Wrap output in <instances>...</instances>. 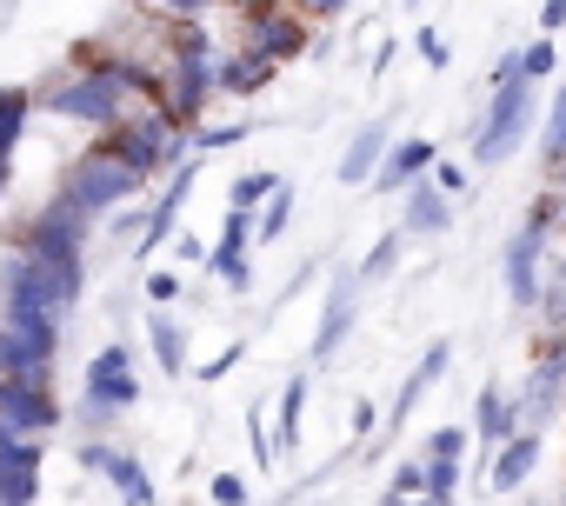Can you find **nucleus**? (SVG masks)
Segmentation results:
<instances>
[{"instance_id": "nucleus-1", "label": "nucleus", "mask_w": 566, "mask_h": 506, "mask_svg": "<svg viewBox=\"0 0 566 506\" xmlns=\"http://www.w3.org/2000/svg\"><path fill=\"white\" fill-rule=\"evenodd\" d=\"M0 320H8L41 360H61V327H67V314L41 294V281H34V267L21 261V253H8V261H0Z\"/></svg>"}, {"instance_id": "nucleus-2", "label": "nucleus", "mask_w": 566, "mask_h": 506, "mask_svg": "<svg viewBox=\"0 0 566 506\" xmlns=\"http://www.w3.org/2000/svg\"><path fill=\"white\" fill-rule=\"evenodd\" d=\"M101 147H107L114 160H127V167L140 173V187H147L154 173H174V167H180V120H174L160 101H140L114 134H101Z\"/></svg>"}, {"instance_id": "nucleus-3", "label": "nucleus", "mask_w": 566, "mask_h": 506, "mask_svg": "<svg viewBox=\"0 0 566 506\" xmlns=\"http://www.w3.org/2000/svg\"><path fill=\"white\" fill-rule=\"evenodd\" d=\"M134 407H140V373H134V354L114 340V347H101V354L87 360V373H81V426L101 433V426H114V420L134 413Z\"/></svg>"}, {"instance_id": "nucleus-4", "label": "nucleus", "mask_w": 566, "mask_h": 506, "mask_svg": "<svg viewBox=\"0 0 566 506\" xmlns=\"http://www.w3.org/2000/svg\"><path fill=\"white\" fill-rule=\"evenodd\" d=\"M140 193V173L127 167V160H114L107 147H87L67 173H61V200L67 207H81L87 220H101V213H120L127 200Z\"/></svg>"}, {"instance_id": "nucleus-5", "label": "nucleus", "mask_w": 566, "mask_h": 506, "mask_svg": "<svg viewBox=\"0 0 566 506\" xmlns=\"http://www.w3.org/2000/svg\"><path fill=\"white\" fill-rule=\"evenodd\" d=\"M546 261H553V226H546V213H526L520 233H513L506 253H500V281H506V301H513V307H539Z\"/></svg>"}, {"instance_id": "nucleus-6", "label": "nucleus", "mask_w": 566, "mask_h": 506, "mask_svg": "<svg viewBox=\"0 0 566 506\" xmlns=\"http://www.w3.org/2000/svg\"><path fill=\"white\" fill-rule=\"evenodd\" d=\"M526 127H533V81L500 87V94H493V107H486V120L473 127V167H500L506 154H520Z\"/></svg>"}, {"instance_id": "nucleus-7", "label": "nucleus", "mask_w": 566, "mask_h": 506, "mask_svg": "<svg viewBox=\"0 0 566 506\" xmlns=\"http://www.w3.org/2000/svg\"><path fill=\"white\" fill-rule=\"evenodd\" d=\"M61 420H67V413H61V400H54L48 380H14V373H0V426L41 440V433H54Z\"/></svg>"}, {"instance_id": "nucleus-8", "label": "nucleus", "mask_w": 566, "mask_h": 506, "mask_svg": "<svg viewBox=\"0 0 566 506\" xmlns=\"http://www.w3.org/2000/svg\"><path fill=\"white\" fill-rule=\"evenodd\" d=\"M240 48L266 54L273 67H287V61L307 54V28H301V14L273 8V0H247V41H240Z\"/></svg>"}, {"instance_id": "nucleus-9", "label": "nucleus", "mask_w": 566, "mask_h": 506, "mask_svg": "<svg viewBox=\"0 0 566 506\" xmlns=\"http://www.w3.org/2000/svg\"><path fill=\"white\" fill-rule=\"evenodd\" d=\"M253 246H260V213H247V207H227V220H220V240H213V253H207V267L233 287V294H247V281H253Z\"/></svg>"}, {"instance_id": "nucleus-10", "label": "nucleus", "mask_w": 566, "mask_h": 506, "mask_svg": "<svg viewBox=\"0 0 566 506\" xmlns=\"http://www.w3.org/2000/svg\"><path fill=\"white\" fill-rule=\"evenodd\" d=\"M193 187H200V154H187V160L167 173V193L147 207V226H140V246H134V261H147V253H160V246L174 240V226H180V207L193 200Z\"/></svg>"}, {"instance_id": "nucleus-11", "label": "nucleus", "mask_w": 566, "mask_h": 506, "mask_svg": "<svg viewBox=\"0 0 566 506\" xmlns=\"http://www.w3.org/2000/svg\"><path fill=\"white\" fill-rule=\"evenodd\" d=\"M360 267H334V281H327V301H321V327H314V360H334L340 354V340H347V327H354V307H360Z\"/></svg>"}, {"instance_id": "nucleus-12", "label": "nucleus", "mask_w": 566, "mask_h": 506, "mask_svg": "<svg viewBox=\"0 0 566 506\" xmlns=\"http://www.w3.org/2000/svg\"><path fill=\"white\" fill-rule=\"evenodd\" d=\"M0 499L8 506H34L41 499V440L0 426Z\"/></svg>"}, {"instance_id": "nucleus-13", "label": "nucleus", "mask_w": 566, "mask_h": 506, "mask_svg": "<svg viewBox=\"0 0 566 506\" xmlns=\"http://www.w3.org/2000/svg\"><path fill=\"white\" fill-rule=\"evenodd\" d=\"M87 226H94V220L54 193V200L21 226V253H61V246H81V253H87Z\"/></svg>"}, {"instance_id": "nucleus-14", "label": "nucleus", "mask_w": 566, "mask_h": 506, "mask_svg": "<svg viewBox=\"0 0 566 506\" xmlns=\"http://www.w3.org/2000/svg\"><path fill=\"white\" fill-rule=\"evenodd\" d=\"M453 193H440V180L427 173V180H413L407 187V200H400V233L407 240H440L447 226H453Z\"/></svg>"}, {"instance_id": "nucleus-15", "label": "nucleus", "mask_w": 566, "mask_h": 506, "mask_svg": "<svg viewBox=\"0 0 566 506\" xmlns=\"http://www.w3.org/2000/svg\"><path fill=\"white\" fill-rule=\"evenodd\" d=\"M81 466L107 473L127 506H154V479H147V466H140L134 453H120V446H107V440H81Z\"/></svg>"}, {"instance_id": "nucleus-16", "label": "nucleus", "mask_w": 566, "mask_h": 506, "mask_svg": "<svg viewBox=\"0 0 566 506\" xmlns=\"http://www.w3.org/2000/svg\"><path fill=\"white\" fill-rule=\"evenodd\" d=\"M21 261L34 267L41 294H48L61 314H74V301H81V287H87V261H81V246H61V253H21Z\"/></svg>"}, {"instance_id": "nucleus-17", "label": "nucleus", "mask_w": 566, "mask_h": 506, "mask_svg": "<svg viewBox=\"0 0 566 506\" xmlns=\"http://www.w3.org/2000/svg\"><path fill=\"white\" fill-rule=\"evenodd\" d=\"M433 167H440V140L413 134V140H394V147H387V160H380L374 187H380V193H394V187H413V180H427Z\"/></svg>"}, {"instance_id": "nucleus-18", "label": "nucleus", "mask_w": 566, "mask_h": 506, "mask_svg": "<svg viewBox=\"0 0 566 506\" xmlns=\"http://www.w3.org/2000/svg\"><path fill=\"white\" fill-rule=\"evenodd\" d=\"M387 147H394V127H387V120L354 127V140H347V154H340V187H367V180L380 173Z\"/></svg>"}, {"instance_id": "nucleus-19", "label": "nucleus", "mask_w": 566, "mask_h": 506, "mask_svg": "<svg viewBox=\"0 0 566 506\" xmlns=\"http://www.w3.org/2000/svg\"><path fill=\"white\" fill-rule=\"evenodd\" d=\"M447 360H453V340H433V347L413 360V373L400 380V393H394V407H387V426H407V420H413V407H420V400H427V387L447 373Z\"/></svg>"}, {"instance_id": "nucleus-20", "label": "nucleus", "mask_w": 566, "mask_h": 506, "mask_svg": "<svg viewBox=\"0 0 566 506\" xmlns=\"http://www.w3.org/2000/svg\"><path fill=\"white\" fill-rule=\"evenodd\" d=\"M539 446H546V433H539V426H520V433H513V440L493 453V466H486V486H493V493H513V486H526V473H533Z\"/></svg>"}, {"instance_id": "nucleus-21", "label": "nucleus", "mask_w": 566, "mask_h": 506, "mask_svg": "<svg viewBox=\"0 0 566 506\" xmlns=\"http://www.w3.org/2000/svg\"><path fill=\"white\" fill-rule=\"evenodd\" d=\"M473 433H480V446H486V460L520 433V407H513V393H500V387H480V400H473Z\"/></svg>"}, {"instance_id": "nucleus-22", "label": "nucleus", "mask_w": 566, "mask_h": 506, "mask_svg": "<svg viewBox=\"0 0 566 506\" xmlns=\"http://www.w3.org/2000/svg\"><path fill=\"white\" fill-rule=\"evenodd\" d=\"M301 433H307V373H294L273 400V453L294 460L301 453Z\"/></svg>"}, {"instance_id": "nucleus-23", "label": "nucleus", "mask_w": 566, "mask_h": 506, "mask_svg": "<svg viewBox=\"0 0 566 506\" xmlns=\"http://www.w3.org/2000/svg\"><path fill=\"white\" fill-rule=\"evenodd\" d=\"M147 347H154V360H160L167 380H187V327H180L167 307L147 314Z\"/></svg>"}, {"instance_id": "nucleus-24", "label": "nucleus", "mask_w": 566, "mask_h": 506, "mask_svg": "<svg viewBox=\"0 0 566 506\" xmlns=\"http://www.w3.org/2000/svg\"><path fill=\"white\" fill-rule=\"evenodd\" d=\"M266 81H273V61H266V54H253V48H240V54H220V94L247 101V94H260Z\"/></svg>"}, {"instance_id": "nucleus-25", "label": "nucleus", "mask_w": 566, "mask_h": 506, "mask_svg": "<svg viewBox=\"0 0 566 506\" xmlns=\"http://www.w3.org/2000/svg\"><path fill=\"white\" fill-rule=\"evenodd\" d=\"M41 114V94L28 87H0V160H14V147L28 140V120Z\"/></svg>"}, {"instance_id": "nucleus-26", "label": "nucleus", "mask_w": 566, "mask_h": 506, "mask_svg": "<svg viewBox=\"0 0 566 506\" xmlns=\"http://www.w3.org/2000/svg\"><path fill=\"white\" fill-rule=\"evenodd\" d=\"M0 373H14V380H48V387H54V360H41L8 320H0Z\"/></svg>"}, {"instance_id": "nucleus-27", "label": "nucleus", "mask_w": 566, "mask_h": 506, "mask_svg": "<svg viewBox=\"0 0 566 506\" xmlns=\"http://www.w3.org/2000/svg\"><path fill=\"white\" fill-rule=\"evenodd\" d=\"M280 187H287V180H280L273 167H253V173H233L227 200H233V207H247V213H260V207H266V200H273Z\"/></svg>"}, {"instance_id": "nucleus-28", "label": "nucleus", "mask_w": 566, "mask_h": 506, "mask_svg": "<svg viewBox=\"0 0 566 506\" xmlns=\"http://www.w3.org/2000/svg\"><path fill=\"white\" fill-rule=\"evenodd\" d=\"M539 314H546V327L553 334H566V246L546 261V287H539Z\"/></svg>"}, {"instance_id": "nucleus-29", "label": "nucleus", "mask_w": 566, "mask_h": 506, "mask_svg": "<svg viewBox=\"0 0 566 506\" xmlns=\"http://www.w3.org/2000/svg\"><path fill=\"white\" fill-rule=\"evenodd\" d=\"M539 147H546V173H559V160H566V87H559V94H553V107H546Z\"/></svg>"}, {"instance_id": "nucleus-30", "label": "nucleus", "mask_w": 566, "mask_h": 506, "mask_svg": "<svg viewBox=\"0 0 566 506\" xmlns=\"http://www.w3.org/2000/svg\"><path fill=\"white\" fill-rule=\"evenodd\" d=\"M420 460H427V453H420ZM453 493H460V460H427V499L453 506Z\"/></svg>"}, {"instance_id": "nucleus-31", "label": "nucleus", "mask_w": 566, "mask_h": 506, "mask_svg": "<svg viewBox=\"0 0 566 506\" xmlns=\"http://www.w3.org/2000/svg\"><path fill=\"white\" fill-rule=\"evenodd\" d=\"M287 220H294V187H280V193L260 207V240H280V233H287Z\"/></svg>"}, {"instance_id": "nucleus-32", "label": "nucleus", "mask_w": 566, "mask_h": 506, "mask_svg": "<svg viewBox=\"0 0 566 506\" xmlns=\"http://www.w3.org/2000/svg\"><path fill=\"white\" fill-rule=\"evenodd\" d=\"M400 240H407L400 226H387V233L374 240V253H367V261H360V281H380V274L394 267V253H400Z\"/></svg>"}, {"instance_id": "nucleus-33", "label": "nucleus", "mask_w": 566, "mask_h": 506, "mask_svg": "<svg viewBox=\"0 0 566 506\" xmlns=\"http://www.w3.org/2000/svg\"><path fill=\"white\" fill-rule=\"evenodd\" d=\"M253 134V120H233V127H200L193 134V154L207 160V154H220V147H233V140H247Z\"/></svg>"}, {"instance_id": "nucleus-34", "label": "nucleus", "mask_w": 566, "mask_h": 506, "mask_svg": "<svg viewBox=\"0 0 566 506\" xmlns=\"http://www.w3.org/2000/svg\"><path fill=\"white\" fill-rule=\"evenodd\" d=\"M387 493L420 499V493H427V460H400V466H394V479H387Z\"/></svg>"}, {"instance_id": "nucleus-35", "label": "nucleus", "mask_w": 566, "mask_h": 506, "mask_svg": "<svg viewBox=\"0 0 566 506\" xmlns=\"http://www.w3.org/2000/svg\"><path fill=\"white\" fill-rule=\"evenodd\" d=\"M553 61H559V48H553V34H539V41H526V81L539 87L546 74H553Z\"/></svg>"}, {"instance_id": "nucleus-36", "label": "nucleus", "mask_w": 566, "mask_h": 506, "mask_svg": "<svg viewBox=\"0 0 566 506\" xmlns=\"http://www.w3.org/2000/svg\"><path fill=\"white\" fill-rule=\"evenodd\" d=\"M427 460H467V433L460 426H433L427 433Z\"/></svg>"}, {"instance_id": "nucleus-37", "label": "nucleus", "mask_w": 566, "mask_h": 506, "mask_svg": "<svg viewBox=\"0 0 566 506\" xmlns=\"http://www.w3.org/2000/svg\"><path fill=\"white\" fill-rule=\"evenodd\" d=\"M520 81H526V48H506V54L493 61V94H500V87H520Z\"/></svg>"}, {"instance_id": "nucleus-38", "label": "nucleus", "mask_w": 566, "mask_h": 506, "mask_svg": "<svg viewBox=\"0 0 566 506\" xmlns=\"http://www.w3.org/2000/svg\"><path fill=\"white\" fill-rule=\"evenodd\" d=\"M147 301H154V307H174V301H180V274H174V267H154V274H147Z\"/></svg>"}, {"instance_id": "nucleus-39", "label": "nucleus", "mask_w": 566, "mask_h": 506, "mask_svg": "<svg viewBox=\"0 0 566 506\" xmlns=\"http://www.w3.org/2000/svg\"><path fill=\"white\" fill-rule=\"evenodd\" d=\"M207 493H213V506H247V479L240 473H213Z\"/></svg>"}, {"instance_id": "nucleus-40", "label": "nucleus", "mask_w": 566, "mask_h": 506, "mask_svg": "<svg viewBox=\"0 0 566 506\" xmlns=\"http://www.w3.org/2000/svg\"><path fill=\"white\" fill-rule=\"evenodd\" d=\"M433 180H440V193L467 200V167H460V160H440V167H433Z\"/></svg>"}, {"instance_id": "nucleus-41", "label": "nucleus", "mask_w": 566, "mask_h": 506, "mask_svg": "<svg viewBox=\"0 0 566 506\" xmlns=\"http://www.w3.org/2000/svg\"><path fill=\"white\" fill-rule=\"evenodd\" d=\"M240 360H247V347H240V340H233V347H227V354H220V360H207V367H200V380H227V373H233V367H240Z\"/></svg>"}, {"instance_id": "nucleus-42", "label": "nucleus", "mask_w": 566, "mask_h": 506, "mask_svg": "<svg viewBox=\"0 0 566 506\" xmlns=\"http://www.w3.org/2000/svg\"><path fill=\"white\" fill-rule=\"evenodd\" d=\"M207 253H213V246H200L193 233H174V261H180V267H200Z\"/></svg>"}, {"instance_id": "nucleus-43", "label": "nucleus", "mask_w": 566, "mask_h": 506, "mask_svg": "<svg viewBox=\"0 0 566 506\" xmlns=\"http://www.w3.org/2000/svg\"><path fill=\"white\" fill-rule=\"evenodd\" d=\"M160 8L174 14V21H200V14H213L220 0H160Z\"/></svg>"}, {"instance_id": "nucleus-44", "label": "nucleus", "mask_w": 566, "mask_h": 506, "mask_svg": "<svg viewBox=\"0 0 566 506\" xmlns=\"http://www.w3.org/2000/svg\"><path fill=\"white\" fill-rule=\"evenodd\" d=\"M413 41H420V61H427V67H447V41H440L433 28H420Z\"/></svg>"}, {"instance_id": "nucleus-45", "label": "nucleus", "mask_w": 566, "mask_h": 506, "mask_svg": "<svg viewBox=\"0 0 566 506\" xmlns=\"http://www.w3.org/2000/svg\"><path fill=\"white\" fill-rule=\"evenodd\" d=\"M380 420H387V413H380L374 400H360V407H354V440H367V433H374Z\"/></svg>"}, {"instance_id": "nucleus-46", "label": "nucleus", "mask_w": 566, "mask_h": 506, "mask_svg": "<svg viewBox=\"0 0 566 506\" xmlns=\"http://www.w3.org/2000/svg\"><path fill=\"white\" fill-rule=\"evenodd\" d=\"M566 28V0H539V34H559Z\"/></svg>"}, {"instance_id": "nucleus-47", "label": "nucleus", "mask_w": 566, "mask_h": 506, "mask_svg": "<svg viewBox=\"0 0 566 506\" xmlns=\"http://www.w3.org/2000/svg\"><path fill=\"white\" fill-rule=\"evenodd\" d=\"M294 8H307V14H321V21H334V14H347L354 0H294Z\"/></svg>"}, {"instance_id": "nucleus-48", "label": "nucleus", "mask_w": 566, "mask_h": 506, "mask_svg": "<svg viewBox=\"0 0 566 506\" xmlns=\"http://www.w3.org/2000/svg\"><path fill=\"white\" fill-rule=\"evenodd\" d=\"M8 187H14V160H0V200H8Z\"/></svg>"}, {"instance_id": "nucleus-49", "label": "nucleus", "mask_w": 566, "mask_h": 506, "mask_svg": "<svg viewBox=\"0 0 566 506\" xmlns=\"http://www.w3.org/2000/svg\"><path fill=\"white\" fill-rule=\"evenodd\" d=\"M407 506H440V499H427V493H420V499H407Z\"/></svg>"}, {"instance_id": "nucleus-50", "label": "nucleus", "mask_w": 566, "mask_h": 506, "mask_svg": "<svg viewBox=\"0 0 566 506\" xmlns=\"http://www.w3.org/2000/svg\"><path fill=\"white\" fill-rule=\"evenodd\" d=\"M553 180H559V187H566V160H559V173H553Z\"/></svg>"}, {"instance_id": "nucleus-51", "label": "nucleus", "mask_w": 566, "mask_h": 506, "mask_svg": "<svg viewBox=\"0 0 566 506\" xmlns=\"http://www.w3.org/2000/svg\"><path fill=\"white\" fill-rule=\"evenodd\" d=\"M407 8H420V0H407Z\"/></svg>"}, {"instance_id": "nucleus-52", "label": "nucleus", "mask_w": 566, "mask_h": 506, "mask_svg": "<svg viewBox=\"0 0 566 506\" xmlns=\"http://www.w3.org/2000/svg\"><path fill=\"white\" fill-rule=\"evenodd\" d=\"M0 506H8V499H0Z\"/></svg>"}, {"instance_id": "nucleus-53", "label": "nucleus", "mask_w": 566, "mask_h": 506, "mask_svg": "<svg viewBox=\"0 0 566 506\" xmlns=\"http://www.w3.org/2000/svg\"><path fill=\"white\" fill-rule=\"evenodd\" d=\"M559 506H566V499H559Z\"/></svg>"}]
</instances>
